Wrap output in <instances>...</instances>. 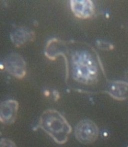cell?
I'll use <instances>...</instances> for the list:
<instances>
[{"label": "cell", "mask_w": 128, "mask_h": 147, "mask_svg": "<svg viewBox=\"0 0 128 147\" xmlns=\"http://www.w3.org/2000/svg\"><path fill=\"white\" fill-rule=\"evenodd\" d=\"M38 127L59 145L65 144L72 131L71 125L59 111L48 109L41 115Z\"/></svg>", "instance_id": "obj_1"}, {"label": "cell", "mask_w": 128, "mask_h": 147, "mask_svg": "<svg viewBox=\"0 0 128 147\" xmlns=\"http://www.w3.org/2000/svg\"><path fill=\"white\" fill-rule=\"evenodd\" d=\"M72 67L74 78L78 82L92 84L97 78V66L91 54L87 51H77L74 53Z\"/></svg>", "instance_id": "obj_2"}, {"label": "cell", "mask_w": 128, "mask_h": 147, "mask_svg": "<svg viewBox=\"0 0 128 147\" xmlns=\"http://www.w3.org/2000/svg\"><path fill=\"white\" fill-rule=\"evenodd\" d=\"M74 135L80 143L84 145H90L97 140L99 135L98 125L90 119L80 121L75 128Z\"/></svg>", "instance_id": "obj_3"}, {"label": "cell", "mask_w": 128, "mask_h": 147, "mask_svg": "<svg viewBox=\"0 0 128 147\" xmlns=\"http://www.w3.org/2000/svg\"><path fill=\"white\" fill-rule=\"evenodd\" d=\"M19 103L16 100H6L0 105V121L3 124L11 125L16 120Z\"/></svg>", "instance_id": "obj_4"}, {"label": "cell", "mask_w": 128, "mask_h": 147, "mask_svg": "<svg viewBox=\"0 0 128 147\" xmlns=\"http://www.w3.org/2000/svg\"><path fill=\"white\" fill-rule=\"evenodd\" d=\"M6 67L9 73L18 78H22L26 73V63L20 55L13 53L6 61Z\"/></svg>", "instance_id": "obj_5"}, {"label": "cell", "mask_w": 128, "mask_h": 147, "mask_svg": "<svg viewBox=\"0 0 128 147\" xmlns=\"http://www.w3.org/2000/svg\"><path fill=\"white\" fill-rule=\"evenodd\" d=\"M71 7L74 14L79 18H88L94 13V6L91 1H71Z\"/></svg>", "instance_id": "obj_6"}, {"label": "cell", "mask_w": 128, "mask_h": 147, "mask_svg": "<svg viewBox=\"0 0 128 147\" xmlns=\"http://www.w3.org/2000/svg\"><path fill=\"white\" fill-rule=\"evenodd\" d=\"M107 92L115 99L125 100L128 98V83L114 82Z\"/></svg>", "instance_id": "obj_7"}, {"label": "cell", "mask_w": 128, "mask_h": 147, "mask_svg": "<svg viewBox=\"0 0 128 147\" xmlns=\"http://www.w3.org/2000/svg\"><path fill=\"white\" fill-rule=\"evenodd\" d=\"M34 38V33L31 31L25 29H19L11 34V39L13 43L19 46L31 41Z\"/></svg>", "instance_id": "obj_8"}, {"label": "cell", "mask_w": 128, "mask_h": 147, "mask_svg": "<svg viewBox=\"0 0 128 147\" xmlns=\"http://www.w3.org/2000/svg\"><path fill=\"white\" fill-rule=\"evenodd\" d=\"M0 147H17L14 142L8 138H3L1 139Z\"/></svg>", "instance_id": "obj_9"}, {"label": "cell", "mask_w": 128, "mask_h": 147, "mask_svg": "<svg viewBox=\"0 0 128 147\" xmlns=\"http://www.w3.org/2000/svg\"><path fill=\"white\" fill-rule=\"evenodd\" d=\"M104 42H103V43H102V44H101V43H100V45H99V46H100V47H103V46H104V45H104ZM105 45H104V46H105V47H105V46H106V47H110V45H108V44H107V43H106V44H105Z\"/></svg>", "instance_id": "obj_10"}]
</instances>
